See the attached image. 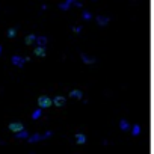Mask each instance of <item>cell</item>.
I'll return each mask as SVG.
<instances>
[{
  "mask_svg": "<svg viewBox=\"0 0 154 154\" xmlns=\"http://www.w3.org/2000/svg\"><path fill=\"white\" fill-rule=\"evenodd\" d=\"M38 106H40V109H47L50 106H53V100L47 95H41L38 98Z\"/></svg>",
  "mask_w": 154,
  "mask_h": 154,
  "instance_id": "6da1fadb",
  "label": "cell"
},
{
  "mask_svg": "<svg viewBox=\"0 0 154 154\" xmlns=\"http://www.w3.org/2000/svg\"><path fill=\"white\" fill-rule=\"evenodd\" d=\"M30 60V58H21V56H12L11 58V62H12V65H15V67H18V68H23L24 67V63L26 62H29Z\"/></svg>",
  "mask_w": 154,
  "mask_h": 154,
  "instance_id": "7a4b0ae2",
  "label": "cell"
},
{
  "mask_svg": "<svg viewBox=\"0 0 154 154\" xmlns=\"http://www.w3.org/2000/svg\"><path fill=\"white\" fill-rule=\"evenodd\" d=\"M51 135H53V132H47V133H44V135H33V136H29L27 142H29V144L40 142V140H42V139H47V137H50Z\"/></svg>",
  "mask_w": 154,
  "mask_h": 154,
  "instance_id": "3957f363",
  "label": "cell"
},
{
  "mask_svg": "<svg viewBox=\"0 0 154 154\" xmlns=\"http://www.w3.org/2000/svg\"><path fill=\"white\" fill-rule=\"evenodd\" d=\"M8 128L12 132V133H20V132H23L24 130V125L21 124V122H11L9 125H8Z\"/></svg>",
  "mask_w": 154,
  "mask_h": 154,
  "instance_id": "277c9868",
  "label": "cell"
},
{
  "mask_svg": "<svg viewBox=\"0 0 154 154\" xmlns=\"http://www.w3.org/2000/svg\"><path fill=\"white\" fill-rule=\"evenodd\" d=\"M65 103H67V98L65 97H55L53 98V104L55 106H58V107H63V106H65Z\"/></svg>",
  "mask_w": 154,
  "mask_h": 154,
  "instance_id": "5b68a950",
  "label": "cell"
},
{
  "mask_svg": "<svg viewBox=\"0 0 154 154\" xmlns=\"http://www.w3.org/2000/svg\"><path fill=\"white\" fill-rule=\"evenodd\" d=\"M95 20H97V24L101 26V27H103V26H107L109 21H110V18H109V17H104V15H98Z\"/></svg>",
  "mask_w": 154,
  "mask_h": 154,
  "instance_id": "8992f818",
  "label": "cell"
},
{
  "mask_svg": "<svg viewBox=\"0 0 154 154\" xmlns=\"http://www.w3.org/2000/svg\"><path fill=\"white\" fill-rule=\"evenodd\" d=\"M47 42H48V40H47V36H44V35H41V36L36 38V47H44L45 48Z\"/></svg>",
  "mask_w": 154,
  "mask_h": 154,
  "instance_id": "52a82bcc",
  "label": "cell"
},
{
  "mask_svg": "<svg viewBox=\"0 0 154 154\" xmlns=\"http://www.w3.org/2000/svg\"><path fill=\"white\" fill-rule=\"evenodd\" d=\"M70 98H76V100H82L83 98V92L80 89H73L70 92Z\"/></svg>",
  "mask_w": 154,
  "mask_h": 154,
  "instance_id": "ba28073f",
  "label": "cell"
},
{
  "mask_svg": "<svg viewBox=\"0 0 154 154\" xmlns=\"http://www.w3.org/2000/svg\"><path fill=\"white\" fill-rule=\"evenodd\" d=\"M119 128L122 132H130L132 128H130V124H128V121L125 119V118H121V121H119Z\"/></svg>",
  "mask_w": 154,
  "mask_h": 154,
  "instance_id": "9c48e42d",
  "label": "cell"
},
{
  "mask_svg": "<svg viewBox=\"0 0 154 154\" xmlns=\"http://www.w3.org/2000/svg\"><path fill=\"white\" fill-rule=\"evenodd\" d=\"M71 5H74V0H65V2L59 3V9H62V11H68V9L71 8Z\"/></svg>",
  "mask_w": 154,
  "mask_h": 154,
  "instance_id": "30bf717a",
  "label": "cell"
},
{
  "mask_svg": "<svg viewBox=\"0 0 154 154\" xmlns=\"http://www.w3.org/2000/svg\"><path fill=\"white\" fill-rule=\"evenodd\" d=\"M36 35H33V33H29L27 36L24 38V42L27 44V45H33V42H36Z\"/></svg>",
  "mask_w": 154,
  "mask_h": 154,
  "instance_id": "8fae6325",
  "label": "cell"
},
{
  "mask_svg": "<svg viewBox=\"0 0 154 154\" xmlns=\"http://www.w3.org/2000/svg\"><path fill=\"white\" fill-rule=\"evenodd\" d=\"M33 53H35L36 56H40V58H45L47 51H45V48H44V47H35Z\"/></svg>",
  "mask_w": 154,
  "mask_h": 154,
  "instance_id": "7c38bea8",
  "label": "cell"
},
{
  "mask_svg": "<svg viewBox=\"0 0 154 154\" xmlns=\"http://www.w3.org/2000/svg\"><path fill=\"white\" fill-rule=\"evenodd\" d=\"M80 58H82V60H83L85 63H95V62H97V59H95V58L88 56L86 53H82V55H80Z\"/></svg>",
  "mask_w": 154,
  "mask_h": 154,
  "instance_id": "4fadbf2b",
  "label": "cell"
},
{
  "mask_svg": "<svg viewBox=\"0 0 154 154\" xmlns=\"http://www.w3.org/2000/svg\"><path fill=\"white\" fill-rule=\"evenodd\" d=\"M76 142L77 144H80V145H83V144H86V136L83 135V133H76Z\"/></svg>",
  "mask_w": 154,
  "mask_h": 154,
  "instance_id": "5bb4252c",
  "label": "cell"
},
{
  "mask_svg": "<svg viewBox=\"0 0 154 154\" xmlns=\"http://www.w3.org/2000/svg\"><path fill=\"white\" fill-rule=\"evenodd\" d=\"M130 132H132V135H133V136H139V135H140V132H142V128H140V125H139V124H135V125L132 127V130H130Z\"/></svg>",
  "mask_w": 154,
  "mask_h": 154,
  "instance_id": "9a60e30c",
  "label": "cell"
},
{
  "mask_svg": "<svg viewBox=\"0 0 154 154\" xmlns=\"http://www.w3.org/2000/svg\"><path fill=\"white\" fill-rule=\"evenodd\" d=\"M15 139H26V140H27L29 139V132L27 130H23V132L17 133L15 135Z\"/></svg>",
  "mask_w": 154,
  "mask_h": 154,
  "instance_id": "2e32d148",
  "label": "cell"
},
{
  "mask_svg": "<svg viewBox=\"0 0 154 154\" xmlns=\"http://www.w3.org/2000/svg\"><path fill=\"white\" fill-rule=\"evenodd\" d=\"M41 115H42V109L38 107V109H35V110H33L32 118H33V119H40V118H41Z\"/></svg>",
  "mask_w": 154,
  "mask_h": 154,
  "instance_id": "e0dca14e",
  "label": "cell"
},
{
  "mask_svg": "<svg viewBox=\"0 0 154 154\" xmlns=\"http://www.w3.org/2000/svg\"><path fill=\"white\" fill-rule=\"evenodd\" d=\"M6 36L9 38V40H12V38H15V36H17V29H15V27H11V29H8V33H6Z\"/></svg>",
  "mask_w": 154,
  "mask_h": 154,
  "instance_id": "ac0fdd59",
  "label": "cell"
},
{
  "mask_svg": "<svg viewBox=\"0 0 154 154\" xmlns=\"http://www.w3.org/2000/svg\"><path fill=\"white\" fill-rule=\"evenodd\" d=\"M82 15H83V20H85V21H89V20H92V14H91V12H89L88 9H83Z\"/></svg>",
  "mask_w": 154,
  "mask_h": 154,
  "instance_id": "d6986e66",
  "label": "cell"
},
{
  "mask_svg": "<svg viewBox=\"0 0 154 154\" xmlns=\"http://www.w3.org/2000/svg\"><path fill=\"white\" fill-rule=\"evenodd\" d=\"M73 30L76 33H79V32H82V27H80V26H76V27H73Z\"/></svg>",
  "mask_w": 154,
  "mask_h": 154,
  "instance_id": "ffe728a7",
  "label": "cell"
},
{
  "mask_svg": "<svg viewBox=\"0 0 154 154\" xmlns=\"http://www.w3.org/2000/svg\"><path fill=\"white\" fill-rule=\"evenodd\" d=\"M2 50H3V47H2V45H0V55H2Z\"/></svg>",
  "mask_w": 154,
  "mask_h": 154,
  "instance_id": "44dd1931",
  "label": "cell"
}]
</instances>
